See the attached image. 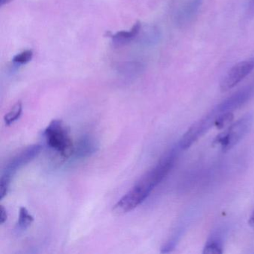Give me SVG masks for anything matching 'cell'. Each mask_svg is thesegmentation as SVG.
Wrapping results in <instances>:
<instances>
[{
    "instance_id": "14",
    "label": "cell",
    "mask_w": 254,
    "mask_h": 254,
    "mask_svg": "<svg viewBox=\"0 0 254 254\" xmlns=\"http://www.w3.org/2000/svg\"><path fill=\"white\" fill-rule=\"evenodd\" d=\"M233 119V113H227V114H222L215 122V126H216L219 129L223 128L227 124L231 123Z\"/></svg>"
},
{
    "instance_id": "16",
    "label": "cell",
    "mask_w": 254,
    "mask_h": 254,
    "mask_svg": "<svg viewBox=\"0 0 254 254\" xmlns=\"http://www.w3.org/2000/svg\"><path fill=\"white\" fill-rule=\"evenodd\" d=\"M248 223H249L250 227L254 230V210L253 211L252 214L250 217L249 222Z\"/></svg>"
},
{
    "instance_id": "8",
    "label": "cell",
    "mask_w": 254,
    "mask_h": 254,
    "mask_svg": "<svg viewBox=\"0 0 254 254\" xmlns=\"http://www.w3.org/2000/svg\"><path fill=\"white\" fill-rule=\"evenodd\" d=\"M140 29V22L137 21L128 32L121 31V32H117L115 35H110V38H111L113 43L116 47H121V46L126 45L133 41L139 35Z\"/></svg>"
},
{
    "instance_id": "11",
    "label": "cell",
    "mask_w": 254,
    "mask_h": 254,
    "mask_svg": "<svg viewBox=\"0 0 254 254\" xmlns=\"http://www.w3.org/2000/svg\"><path fill=\"white\" fill-rule=\"evenodd\" d=\"M23 113V104L17 102L11 108V111L4 117V122L6 126H11L20 119Z\"/></svg>"
},
{
    "instance_id": "13",
    "label": "cell",
    "mask_w": 254,
    "mask_h": 254,
    "mask_svg": "<svg viewBox=\"0 0 254 254\" xmlns=\"http://www.w3.org/2000/svg\"><path fill=\"white\" fill-rule=\"evenodd\" d=\"M11 179L6 176H1L0 179V199L2 200L8 194Z\"/></svg>"
},
{
    "instance_id": "17",
    "label": "cell",
    "mask_w": 254,
    "mask_h": 254,
    "mask_svg": "<svg viewBox=\"0 0 254 254\" xmlns=\"http://www.w3.org/2000/svg\"><path fill=\"white\" fill-rule=\"evenodd\" d=\"M12 0H0V5H4L11 2Z\"/></svg>"
},
{
    "instance_id": "2",
    "label": "cell",
    "mask_w": 254,
    "mask_h": 254,
    "mask_svg": "<svg viewBox=\"0 0 254 254\" xmlns=\"http://www.w3.org/2000/svg\"><path fill=\"white\" fill-rule=\"evenodd\" d=\"M49 148L57 153L61 159L65 160L72 157L75 145L71 137L70 130L60 120L52 121L44 131Z\"/></svg>"
},
{
    "instance_id": "3",
    "label": "cell",
    "mask_w": 254,
    "mask_h": 254,
    "mask_svg": "<svg viewBox=\"0 0 254 254\" xmlns=\"http://www.w3.org/2000/svg\"><path fill=\"white\" fill-rule=\"evenodd\" d=\"M254 120V116L251 114H246L245 117L238 120L229 128L224 130L217 136L214 142L220 144L222 151L226 152L237 145L244 136L249 132Z\"/></svg>"
},
{
    "instance_id": "12",
    "label": "cell",
    "mask_w": 254,
    "mask_h": 254,
    "mask_svg": "<svg viewBox=\"0 0 254 254\" xmlns=\"http://www.w3.org/2000/svg\"><path fill=\"white\" fill-rule=\"evenodd\" d=\"M32 58H33V52L30 50H26L14 56L13 59V63L16 66H21L30 62Z\"/></svg>"
},
{
    "instance_id": "1",
    "label": "cell",
    "mask_w": 254,
    "mask_h": 254,
    "mask_svg": "<svg viewBox=\"0 0 254 254\" xmlns=\"http://www.w3.org/2000/svg\"><path fill=\"white\" fill-rule=\"evenodd\" d=\"M177 156V148H173L163 156L160 161L147 172L133 188L116 203L113 208L114 213L117 215H124L139 206L170 172Z\"/></svg>"
},
{
    "instance_id": "7",
    "label": "cell",
    "mask_w": 254,
    "mask_h": 254,
    "mask_svg": "<svg viewBox=\"0 0 254 254\" xmlns=\"http://www.w3.org/2000/svg\"><path fill=\"white\" fill-rule=\"evenodd\" d=\"M97 148L98 145L96 140L91 136L85 135V136H82L75 145V150H74L72 156L78 160L87 158L96 153Z\"/></svg>"
},
{
    "instance_id": "15",
    "label": "cell",
    "mask_w": 254,
    "mask_h": 254,
    "mask_svg": "<svg viewBox=\"0 0 254 254\" xmlns=\"http://www.w3.org/2000/svg\"><path fill=\"white\" fill-rule=\"evenodd\" d=\"M8 219V212L3 206H0V224H3Z\"/></svg>"
},
{
    "instance_id": "10",
    "label": "cell",
    "mask_w": 254,
    "mask_h": 254,
    "mask_svg": "<svg viewBox=\"0 0 254 254\" xmlns=\"http://www.w3.org/2000/svg\"><path fill=\"white\" fill-rule=\"evenodd\" d=\"M34 221V217L29 213L26 207H21L19 212V218L16 228L19 231L27 230Z\"/></svg>"
},
{
    "instance_id": "6",
    "label": "cell",
    "mask_w": 254,
    "mask_h": 254,
    "mask_svg": "<svg viewBox=\"0 0 254 254\" xmlns=\"http://www.w3.org/2000/svg\"><path fill=\"white\" fill-rule=\"evenodd\" d=\"M203 0H187L178 11L176 21L180 26L190 23L195 17L201 6Z\"/></svg>"
},
{
    "instance_id": "5",
    "label": "cell",
    "mask_w": 254,
    "mask_h": 254,
    "mask_svg": "<svg viewBox=\"0 0 254 254\" xmlns=\"http://www.w3.org/2000/svg\"><path fill=\"white\" fill-rule=\"evenodd\" d=\"M41 151V146L39 145H34L28 147L21 152L14 156L4 168L2 175L12 178L16 172L21 169L23 166L33 160Z\"/></svg>"
},
{
    "instance_id": "4",
    "label": "cell",
    "mask_w": 254,
    "mask_h": 254,
    "mask_svg": "<svg viewBox=\"0 0 254 254\" xmlns=\"http://www.w3.org/2000/svg\"><path fill=\"white\" fill-rule=\"evenodd\" d=\"M254 69V58L239 62L227 72L221 80L220 88L226 92L233 88Z\"/></svg>"
},
{
    "instance_id": "9",
    "label": "cell",
    "mask_w": 254,
    "mask_h": 254,
    "mask_svg": "<svg viewBox=\"0 0 254 254\" xmlns=\"http://www.w3.org/2000/svg\"><path fill=\"white\" fill-rule=\"evenodd\" d=\"M203 254H222L223 233L217 230L209 237L203 248Z\"/></svg>"
}]
</instances>
